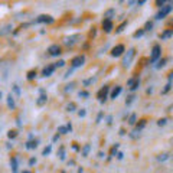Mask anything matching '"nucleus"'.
Here are the masks:
<instances>
[{"instance_id": "3", "label": "nucleus", "mask_w": 173, "mask_h": 173, "mask_svg": "<svg viewBox=\"0 0 173 173\" xmlns=\"http://www.w3.org/2000/svg\"><path fill=\"white\" fill-rule=\"evenodd\" d=\"M108 91H110L108 85H104V87H102V88L98 91V94H97V98H98L99 102H105V99H107V97H108Z\"/></svg>"}, {"instance_id": "50", "label": "nucleus", "mask_w": 173, "mask_h": 173, "mask_svg": "<svg viewBox=\"0 0 173 173\" xmlns=\"http://www.w3.org/2000/svg\"><path fill=\"white\" fill-rule=\"evenodd\" d=\"M107 123H108V124L113 123V117H111V115H108V117H107Z\"/></svg>"}, {"instance_id": "36", "label": "nucleus", "mask_w": 173, "mask_h": 173, "mask_svg": "<svg viewBox=\"0 0 173 173\" xmlns=\"http://www.w3.org/2000/svg\"><path fill=\"white\" fill-rule=\"evenodd\" d=\"M36 76V71H29L27 72V79H33Z\"/></svg>"}, {"instance_id": "7", "label": "nucleus", "mask_w": 173, "mask_h": 173, "mask_svg": "<svg viewBox=\"0 0 173 173\" xmlns=\"http://www.w3.org/2000/svg\"><path fill=\"white\" fill-rule=\"evenodd\" d=\"M35 22H36V23H52V22H53V17L49 16V15H41Z\"/></svg>"}, {"instance_id": "30", "label": "nucleus", "mask_w": 173, "mask_h": 173, "mask_svg": "<svg viewBox=\"0 0 173 173\" xmlns=\"http://www.w3.org/2000/svg\"><path fill=\"white\" fill-rule=\"evenodd\" d=\"M143 35H144V29H140V30L134 32V35H133V36H134V38H141Z\"/></svg>"}, {"instance_id": "40", "label": "nucleus", "mask_w": 173, "mask_h": 173, "mask_svg": "<svg viewBox=\"0 0 173 173\" xmlns=\"http://www.w3.org/2000/svg\"><path fill=\"white\" fill-rule=\"evenodd\" d=\"M170 88H172V81H169V82H167V85L165 87V90L162 91V92H163V94H166V92H167V91L170 90Z\"/></svg>"}, {"instance_id": "52", "label": "nucleus", "mask_w": 173, "mask_h": 173, "mask_svg": "<svg viewBox=\"0 0 173 173\" xmlns=\"http://www.w3.org/2000/svg\"><path fill=\"white\" fill-rule=\"evenodd\" d=\"M101 118H102V113H99V114H98V117H97V123L101 121Z\"/></svg>"}, {"instance_id": "39", "label": "nucleus", "mask_w": 173, "mask_h": 173, "mask_svg": "<svg viewBox=\"0 0 173 173\" xmlns=\"http://www.w3.org/2000/svg\"><path fill=\"white\" fill-rule=\"evenodd\" d=\"M151 27H153V22L148 20L147 23H146V26H144V30H151Z\"/></svg>"}, {"instance_id": "37", "label": "nucleus", "mask_w": 173, "mask_h": 173, "mask_svg": "<svg viewBox=\"0 0 173 173\" xmlns=\"http://www.w3.org/2000/svg\"><path fill=\"white\" fill-rule=\"evenodd\" d=\"M134 98H136L134 95H130V97H127V99H125V104H127V105H130L133 101H134Z\"/></svg>"}, {"instance_id": "55", "label": "nucleus", "mask_w": 173, "mask_h": 173, "mask_svg": "<svg viewBox=\"0 0 173 173\" xmlns=\"http://www.w3.org/2000/svg\"><path fill=\"white\" fill-rule=\"evenodd\" d=\"M0 99H1V91H0Z\"/></svg>"}, {"instance_id": "15", "label": "nucleus", "mask_w": 173, "mask_h": 173, "mask_svg": "<svg viewBox=\"0 0 173 173\" xmlns=\"http://www.w3.org/2000/svg\"><path fill=\"white\" fill-rule=\"evenodd\" d=\"M114 15H115V10H114V9H108L107 12L104 13V17H105V20H111Z\"/></svg>"}, {"instance_id": "44", "label": "nucleus", "mask_w": 173, "mask_h": 173, "mask_svg": "<svg viewBox=\"0 0 173 173\" xmlns=\"http://www.w3.org/2000/svg\"><path fill=\"white\" fill-rule=\"evenodd\" d=\"M136 79H137V78H130V79L127 81V85H128V87L131 88V87H133V84L136 82Z\"/></svg>"}, {"instance_id": "28", "label": "nucleus", "mask_w": 173, "mask_h": 173, "mask_svg": "<svg viewBox=\"0 0 173 173\" xmlns=\"http://www.w3.org/2000/svg\"><path fill=\"white\" fill-rule=\"evenodd\" d=\"M50 150H52V147H50V144H49V146H46V147L43 148V151H42V154H43V156H48V154H49V153H50Z\"/></svg>"}, {"instance_id": "18", "label": "nucleus", "mask_w": 173, "mask_h": 173, "mask_svg": "<svg viewBox=\"0 0 173 173\" xmlns=\"http://www.w3.org/2000/svg\"><path fill=\"white\" fill-rule=\"evenodd\" d=\"M170 36H173V30H172V29H170V30H166L165 33H162V35H160V39H162V41H165V39L170 38Z\"/></svg>"}, {"instance_id": "20", "label": "nucleus", "mask_w": 173, "mask_h": 173, "mask_svg": "<svg viewBox=\"0 0 173 173\" xmlns=\"http://www.w3.org/2000/svg\"><path fill=\"white\" fill-rule=\"evenodd\" d=\"M90 150H91V146H90V144H85V146H84V148H82V156H84V157L88 156Z\"/></svg>"}, {"instance_id": "26", "label": "nucleus", "mask_w": 173, "mask_h": 173, "mask_svg": "<svg viewBox=\"0 0 173 173\" xmlns=\"http://www.w3.org/2000/svg\"><path fill=\"white\" fill-rule=\"evenodd\" d=\"M144 125H146V120H140V123L137 124V127H136V130H139V131H141V130L144 128Z\"/></svg>"}, {"instance_id": "33", "label": "nucleus", "mask_w": 173, "mask_h": 173, "mask_svg": "<svg viewBox=\"0 0 173 173\" xmlns=\"http://www.w3.org/2000/svg\"><path fill=\"white\" fill-rule=\"evenodd\" d=\"M139 85H140V79L137 78V79H136V82L133 84V87H131V91H136V90H137V88H139Z\"/></svg>"}, {"instance_id": "14", "label": "nucleus", "mask_w": 173, "mask_h": 173, "mask_svg": "<svg viewBox=\"0 0 173 173\" xmlns=\"http://www.w3.org/2000/svg\"><path fill=\"white\" fill-rule=\"evenodd\" d=\"M10 167H12V172L17 173V159L16 157H12L10 159Z\"/></svg>"}, {"instance_id": "38", "label": "nucleus", "mask_w": 173, "mask_h": 173, "mask_svg": "<svg viewBox=\"0 0 173 173\" xmlns=\"http://www.w3.org/2000/svg\"><path fill=\"white\" fill-rule=\"evenodd\" d=\"M78 95H79V97H82V98H87V97H90V94H88L87 91H79V92H78Z\"/></svg>"}, {"instance_id": "47", "label": "nucleus", "mask_w": 173, "mask_h": 173, "mask_svg": "<svg viewBox=\"0 0 173 173\" xmlns=\"http://www.w3.org/2000/svg\"><path fill=\"white\" fill-rule=\"evenodd\" d=\"M72 71H74V68H71V69H68V71H66V74L64 75V78H68V76H69V75L72 74Z\"/></svg>"}, {"instance_id": "41", "label": "nucleus", "mask_w": 173, "mask_h": 173, "mask_svg": "<svg viewBox=\"0 0 173 173\" xmlns=\"http://www.w3.org/2000/svg\"><path fill=\"white\" fill-rule=\"evenodd\" d=\"M13 91H15V94H16L17 97L20 95V88H19V85H16V84H15V85H13Z\"/></svg>"}, {"instance_id": "43", "label": "nucleus", "mask_w": 173, "mask_h": 173, "mask_svg": "<svg viewBox=\"0 0 173 173\" xmlns=\"http://www.w3.org/2000/svg\"><path fill=\"white\" fill-rule=\"evenodd\" d=\"M64 65H65V61H58L55 64V68H62Z\"/></svg>"}, {"instance_id": "5", "label": "nucleus", "mask_w": 173, "mask_h": 173, "mask_svg": "<svg viewBox=\"0 0 173 173\" xmlns=\"http://www.w3.org/2000/svg\"><path fill=\"white\" fill-rule=\"evenodd\" d=\"M172 9H173V7L170 6V4H169V6H163V7L159 10V13L156 15V19H163L166 15H169V13L172 12Z\"/></svg>"}, {"instance_id": "11", "label": "nucleus", "mask_w": 173, "mask_h": 173, "mask_svg": "<svg viewBox=\"0 0 173 173\" xmlns=\"http://www.w3.org/2000/svg\"><path fill=\"white\" fill-rule=\"evenodd\" d=\"M102 27H104V32H107V33H110L111 30H113V22L111 20H102Z\"/></svg>"}, {"instance_id": "4", "label": "nucleus", "mask_w": 173, "mask_h": 173, "mask_svg": "<svg viewBox=\"0 0 173 173\" xmlns=\"http://www.w3.org/2000/svg\"><path fill=\"white\" fill-rule=\"evenodd\" d=\"M84 62H85V56L84 55H78V56H75L72 61H71V65H72V68H79V66L84 65Z\"/></svg>"}, {"instance_id": "31", "label": "nucleus", "mask_w": 173, "mask_h": 173, "mask_svg": "<svg viewBox=\"0 0 173 173\" xmlns=\"http://www.w3.org/2000/svg\"><path fill=\"white\" fill-rule=\"evenodd\" d=\"M74 87H75V82L68 84V85L65 87V92H69V91H72V90H74Z\"/></svg>"}, {"instance_id": "17", "label": "nucleus", "mask_w": 173, "mask_h": 173, "mask_svg": "<svg viewBox=\"0 0 173 173\" xmlns=\"http://www.w3.org/2000/svg\"><path fill=\"white\" fill-rule=\"evenodd\" d=\"M38 143H39L38 139L30 140V141H27V143H26V147H27V148H36V147H38Z\"/></svg>"}, {"instance_id": "22", "label": "nucleus", "mask_w": 173, "mask_h": 173, "mask_svg": "<svg viewBox=\"0 0 173 173\" xmlns=\"http://www.w3.org/2000/svg\"><path fill=\"white\" fill-rule=\"evenodd\" d=\"M167 159H169V153H163V154H159V156H157V160H159V162H165Z\"/></svg>"}, {"instance_id": "12", "label": "nucleus", "mask_w": 173, "mask_h": 173, "mask_svg": "<svg viewBox=\"0 0 173 173\" xmlns=\"http://www.w3.org/2000/svg\"><path fill=\"white\" fill-rule=\"evenodd\" d=\"M7 107L10 108V110H15V107H16V102H15V97H13L12 94H9V95H7Z\"/></svg>"}, {"instance_id": "42", "label": "nucleus", "mask_w": 173, "mask_h": 173, "mask_svg": "<svg viewBox=\"0 0 173 173\" xmlns=\"http://www.w3.org/2000/svg\"><path fill=\"white\" fill-rule=\"evenodd\" d=\"M130 136H131V139H137V137L140 136V131H139V130H134V131H133Z\"/></svg>"}, {"instance_id": "13", "label": "nucleus", "mask_w": 173, "mask_h": 173, "mask_svg": "<svg viewBox=\"0 0 173 173\" xmlns=\"http://www.w3.org/2000/svg\"><path fill=\"white\" fill-rule=\"evenodd\" d=\"M46 99H48V97H46V94L43 92V90H41V97L38 98V101H36V104H38V105H43V104L46 102Z\"/></svg>"}, {"instance_id": "34", "label": "nucleus", "mask_w": 173, "mask_h": 173, "mask_svg": "<svg viewBox=\"0 0 173 173\" xmlns=\"http://www.w3.org/2000/svg\"><path fill=\"white\" fill-rule=\"evenodd\" d=\"M165 64H166V59H165V58H163V59H159V62H157L156 68H162V66H165Z\"/></svg>"}, {"instance_id": "32", "label": "nucleus", "mask_w": 173, "mask_h": 173, "mask_svg": "<svg viewBox=\"0 0 173 173\" xmlns=\"http://www.w3.org/2000/svg\"><path fill=\"white\" fill-rule=\"evenodd\" d=\"M118 147H120V144H118V143H115V146H113V148H111V153H110V154H111V156H114L115 153H117V150H118Z\"/></svg>"}, {"instance_id": "46", "label": "nucleus", "mask_w": 173, "mask_h": 173, "mask_svg": "<svg viewBox=\"0 0 173 173\" xmlns=\"http://www.w3.org/2000/svg\"><path fill=\"white\" fill-rule=\"evenodd\" d=\"M85 114H87V111H85L84 108H81V110L78 111V115H79V117H85Z\"/></svg>"}, {"instance_id": "16", "label": "nucleus", "mask_w": 173, "mask_h": 173, "mask_svg": "<svg viewBox=\"0 0 173 173\" xmlns=\"http://www.w3.org/2000/svg\"><path fill=\"white\" fill-rule=\"evenodd\" d=\"M120 92H121V87H118V85H117L114 90L111 91V98L115 99L117 97H118V95H120Z\"/></svg>"}, {"instance_id": "21", "label": "nucleus", "mask_w": 173, "mask_h": 173, "mask_svg": "<svg viewBox=\"0 0 173 173\" xmlns=\"http://www.w3.org/2000/svg\"><path fill=\"white\" fill-rule=\"evenodd\" d=\"M58 156L61 160H65V147H61L59 148V151H58Z\"/></svg>"}, {"instance_id": "2", "label": "nucleus", "mask_w": 173, "mask_h": 173, "mask_svg": "<svg viewBox=\"0 0 173 173\" xmlns=\"http://www.w3.org/2000/svg\"><path fill=\"white\" fill-rule=\"evenodd\" d=\"M160 56H162V48H160V45H154L153 49H151L150 61H151V62H156V61H159Z\"/></svg>"}, {"instance_id": "9", "label": "nucleus", "mask_w": 173, "mask_h": 173, "mask_svg": "<svg viewBox=\"0 0 173 173\" xmlns=\"http://www.w3.org/2000/svg\"><path fill=\"white\" fill-rule=\"evenodd\" d=\"M124 52V45H117L115 48H113L111 50V56H120Z\"/></svg>"}, {"instance_id": "48", "label": "nucleus", "mask_w": 173, "mask_h": 173, "mask_svg": "<svg viewBox=\"0 0 173 173\" xmlns=\"http://www.w3.org/2000/svg\"><path fill=\"white\" fill-rule=\"evenodd\" d=\"M156 3H157V6H160V7H163V4H165V0H157Z\"/></svg>"}, {"instance_id": "35", "label": "nucleus", "mask_w": 173, "mask_h": 173, "mask_svg": "<svg viewBox=\"0 0 173 173\" xmlns=\"http://www.w3.org/2000/svg\"><path fill=\"white\" fill-rule=\"evenodd\" d=\"M97 81V78H90V79H87V81H84V85L87 87V85H90V84H94Z\"/></svg>"}, {"instance_id": "27", "label": "nucleus", "mask_w": 173, "mask_h": 173, "mask_svg": "<svg viewBox=\"0 0 173 173\" xmlns=\"http://www.w3.org/2000/svg\"><path fill=\"white\" fill-rule=\"evenodd\" d=\"M125 26H127V22H123L121 25H120V26H118V27H117V29H115V32H117V33L123 32V30H124V27H125Z\"/></svg>"}, {"instance_id": "49", "label": "nucleus", "mask_w": 173, "mask_h": 173, "mask_svg": "<svg viewBox=\"0 0 173 173\" xmlns=\"http://www.w3.org/2000/svg\"><path fill=\"white\" fill-rule=\"evenodd\" d=\"M35 163H36V159H35V157H32V159L29 160V165H30V166H33V165H35Z\"/></svg>"}, {"instance_id": "10", "label": "nucleus", "mask_w": 173, "mask_h": 173, "mask_svg": "<svg viewBox=\"0 0 173 173\" xmlns=\"http://www.w3.org/2000/svg\"><path fill=\"white\" fill-rule=\"evenodd\" d=\"M53 71H55V65H48L46 68H43V71H42V76H50V75L53 74Z\"/></svg>"}, {"instance_id": "19", "label": "nucleus", "mask_w": 173, "mask_h": 173, "mask_svg": "<svg viewBox=\"0 0 173 173\" xmlns=\"http://www.w3.org/2000/svg\"><path fill=\"white\" fill-rule=\"evenodd\" d=\"M12 32V25H6L1 30H0V35H7V33Z\"/></svg>"}, {"instance_id": "54", "label": "nucleus", "mask_w": 173, "mask_h": 173, "mask_svg": "<svg viewBox=\"0 0 173 173\" xmlns=\"http://www.w3.org/2000/svg\"><path fill=\"white\" fill-rule=\"evenodd\" d=\"M22 173H32V172H29V170H23Z\"/></svg>"}, {"instance_id": "53", "label": "nucleus", "mask_w": 173, "mask_h": 173, "mask_svg": "<svg viewBox=\"0 0 173 173\" xmlns=\"http://www.w3.org/2000/svg\"><path fill=\"white\" fill-rule=\"evenodd\" d=\"M58 139H59V134H55V136H53V141H56Z\"/></svg>"}, {"instance_id": "23", "label": "nucleus", "mask_w": 173, "mask_h": 173, "mask_svg": "<svg viewBox=\"0 0 173 173\" xmlns=\"http://www.w3.org/2000/svg\"><path fill=\"white\" fill-rule=\"evenodd\" d=\"M58 133L59 134H66V133H69V130L66 128V125H61V127H58Z\"/></svg>"}, {"instance_id": "1", "label": "nucleus", "mask_w": 173, "mask_h": 173, "mask_svg": "<svg viewBox=\"0 0 173 173\" xmlns=\"http://www.w3.org/2000/svg\"><path fill=\"white\" fill-rule=\"evenodd\" d=\"M134 56H136V49H134V48H131V49L127 50V53L123 56V62H121L124 68H128V66L131 65Z\"/></svg>"}, {"instance_id": "25", "label": "nucleus", "mask_w": 173, "mask_h": 173, "mask_svg": "<svg viewBox=\"0 0 173 173\" xmlns=\"http://www.w3.org/2000/svg\"><path fill=\"white\" fill-rule=\"evenodd\" d=\"M75 108H76V105H75V102H69V104L66 105V111L72 113V111H75Z\"/></svg>"}, {"instance_id": "29", "label": "nucleus", "mask_w": 173, "mask_h": 173, "mask_svg": "<svg viewBox=\"0 0 173 173\" xmlns=\"http://www.w3.org/2000/svg\"><path fill=\"white\" fill-rule=\"evenodd\" d=\"M16 136H17V131H16V130H10V131L7 133V137H9V139H15Z\"/></svg>"}, {"instance_id": "24", "label": "nucleus", "mask_w": 173, "mask_h": 173, "mask_svg": "<svg viewBox=\"0 0 173 173\" xmlns=\"http://www.w3.org/2000/svg\"><path fill=\"white\" fill-rule=\"evenodd\" d=\"M136 120H137V115L131 114L128 117V124H130V125H134V124H136Z\"/></svg>"}, {"instance_id": "6", "label": "nucleus", "mask_w": 173, "mask_h": 173, "mask_svg": "<svg viewBox=\"0 0 173 173\" xmlns=\"http://www.w3.org/2000/svg\"><path fill=\"white\" fill-rule=\"evenodd\" d=\"M79 39V35H72V36H66L65 39H64V43H65L66 46H74L75 43L78 42Z\"/></svg>"}, {"instance_id": "45", "label": "nucleus", "mask_w": 173, "mask_h": 173, "mask_svg": "<svg viewBox=\"0 0 173 173\" xmlns=\"http://www.w3.org/2000/svg\"><path fill=\"white\" fill-rule=\"evenodd\" d=\"M166 123H167V120H166V118H160V120L157 121V124H159L160 127H162V125H166Z\"/></svg>"}, {"instance_id": "8", "label": "nucleus", "mask_w": 173, "mask_h": 173, "mask_svg": "<svg viewBox=\"0 0 173 173\" xmlns=\"http://www.w3.org/2000/svg\"><path fill=\"white\" fill-rule=\"evenodd\" d=\"M50 56H58V55H61L62 52H61V46L59 45H50L49 49H48Z\"/></svg>"}, {"instance_id": "51", "label": "nucleus", "mask_w": 173, "mask_h": 173, "mask_svg": "<svg viewBox=\"0 0 173 173\" xmlns=\"http://www.w3.org/2000/svg\"><path fill=\"white\" fill-rule=\"evenodd\" d=\"M123 157H124V154H123V153H117V159H118V160H121Z\"/></svg>"}]
</instances>
